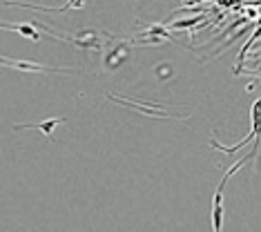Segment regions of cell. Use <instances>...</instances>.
<instances>
[{
	"label": "cell",
	"mask_w": 261,
	"mask_h": 232,
	"mask_svg": "<svg viewBox=\"0 0 261 232\" xmlns=\"http://www.w3.org/2000/svg\"><path fill=\"white\" fill-rule=\"evenodd\" d=\"M0 65H5V67H11V69H20V71H38V74H67V71H76V69L47 67V65L29 63V61H16V58H7V56H0Z\"/></svg>",
	"instance_id": "6da1fadb"
},
{
	"label": "cell",
	"mask_w": 261,
	"mask_h": 232,
	"mask_svg": "<svg viewBox=\"0 0 261 232\" xmlns=\"http://www.w3.org/2000/svg\"><path fill=\"white\" fill-rule=\"evenodd\" d=\"M0 29H9V32H16L20 36H25L29 40H40V34L36 29V22H5L0 20Z\"/></svg>",
	"instance_id": "7a4b0ae2"
},
{
	"label": "cell",
	"mask_w": 261,
	"mask_h": 232,
	"mask_svg": "<svg viewBox=\"0 0 261 232\" xmlns=\"http://www.w3.org/2000/svg\"><path fill=\"white\" fill-rule=\"evenodd\" d=\"M65 123V118L63 116H58V118H47V121H36V123H22V125H14V130H40L45 136H51L54 134V130H56V125H61Z\"/></svg>",
	"instance_id": "3957f363"
},
{
	"label": "cell",
	"mask_w": 261,
	"mask_h": 232,
	"mask_svg": "<svg viewBox=\"0 0 261 232\" xmlns=\"http://www.w3.org/2000/svg\"><path fill=\"white\" fill-rule=\"evenodd\" d=\"M210 219H212V230L221 232V228H223V188H217V192H215Z\"/></svg>",
	"instance_id": "277c9868"
},
{
	"label": "cell",
	"mask_w": 261,
	"mask_h": 232,
	"mask_svg": "<svg viewBox=\"0 0 261 232\" xmlns=\"http://www.w3.org/2000/svg\"><path fill=\"white\" fill-rule=\"evenodd\" d=\"M201 18H203V16H197V18H188V20H179V22H174V25H172V29H183V27H192V25H199V22H201Z\"/></svg>",
	"instance_id": "5b68a950"
},
{
	"label": "cell",
	"mask_w": 261,
	"mask_h": 232,
	"mask_svg": "<svg viewBox=\"0 0 261 232\" xmlns=\"http://www.w3.org/2000/svg\"><path fill=\"white\" fill-rule=\"evenodd\" d=\"M199 3H203V0H188V5H199Z\"/></svg>",
	"instance_id": "8992f818"
}]
</instances>
